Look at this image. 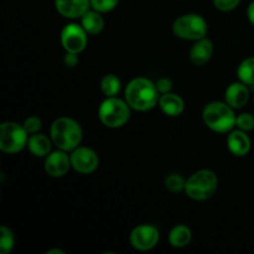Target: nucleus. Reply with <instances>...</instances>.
<instances>
[{
    "mask_svg": "<svg viewBox=\"0 0 254 254\" xmlns=\"http://www.w3.org/2000/svg\"><path fill=\"white\" fill-rule=\"evenodd\" d=\"M208 31L207 21L200 14H184L173 24V34L178 39L186 41H197L206 37Z\"/></svg>",
    "mask_w": 254,
    "mask_h": 254,
    "instance_id": "nucleus-6",
    "label": "nucleus"
},
{
    "mask_svg": "<svg viewBox=\"0 0 254 254\" xmlns=\"http://www.w3.org/2000/svg\"><path fill=\"white\" fill-rule=\"evenodd\" d=\"M119 4V0H91V7L93 10L102 12H109L116 9Z\"/></svg>",
    "mask_w": 254,
    "mask_h": 254,
    "instance_id": "nucleus-25",
    "label": "nucleus"
},
{
    "mask_svg": "<svg viewBox=\"0 0 254 254\" xmlns=\"http://www.w3.org/2000/svg\"><path fill=\"white\" fill-rule=\"evenodd\" d=\"M250 101V89L243 82H232L225 91V102L233 109L243 108Z\"/></svg>",
    "mask_w": 254,
    "mask_h": 254,
    "instance_id": "nucleus-14",
    "label": "nucleus"
},
{
    "mask_svg": "<svg viewBox=\"0 0 254 254\" xmlns=\"http://www.w3.org/2000/svg\"><path fill=\"white\" fill-rule=\"evenodd\" d=\"M55 9L66 19H81L91 9V0H55Z\"/></svg>",
    "mask_w": 254,
    "mask_h": 254,
    "instance_id": "nucleus-12",
    "label": "nucleus"
},
{
    "mask_svg": "<svg viewBox=\"0 0 254 254\" xmlns=\"http://www.w3.org/2000/svg\"><path fill=\"white\" fill-rule=\"evenodd\" d=\"M218 189V178L215 171L201 169L186 179L185 193L193 201H206L212 197Z\"/></svg>",
    "mask_w": 254,
    "mask_h": 254,
    "instance_id": "nucleus-4",
    "label": "nucleus"
},
{
    "mask_svg": "<svg viewBox=\"0 0 254 254\" xmlns=\"http://www.w3.org/2000/svg\"><path fill=\"white\" fill-rule=\"evenodd\" d=\"M50 136L57 149L68 153L81 145L83 130L81 124L76 119L69 117H60L52 122L50 127Z\"/></svg>",
    "mask_w": 254,
    "mask_h": 254,
    "instance_id": "nucleus-2",
    "label": "nucleus"
},
{
    "mask_svg": "<svg viewBox=\"0 0 254 254\" xmlns=\"http://www.w3.org/2000/svg\"><path fill=\"white\" fill-rule=\"evenodd\" d=\"M236 119L237 116L235 109L226 102H210L206 104L202 111L203 123L215 133H230L236 127Z\"/></svg>",
    "mask_w": 254,
    "mask_h": 254,
    "instance_id": "nucleus-3",
    "label": "nucleus"
},
{
    "mask_svg": "<svg viewBox=\"0 0 254 254\" xmlns=\"http://www.w3.org/2000/svg\"><path fill=\"white\" fill-rule=\"evenodd\" d=\"M213 51H215L213 42L207 37H203L197 41H193V45L189 51V57L195 66H203L212 59Z\"/></svg>",
    "mask_w": 254,
    "mask_h": 254,
    "instance_id": "nucleus-15",
    "label": "nucleus"
},
{
    "mask_svg": "<svg viewBox=\"0 0 254 254\" xmlns=\"http://www.w3.org/2000/svg\"><path fill=\"white\" fill-rule=\"evenodd\" d=\"M236 128L243 131H251L254 129V116L251 113H241L236 119Z\"/></svg>",
    "mask_w": 254,
    "mask_h": 254,
    "instance_id": "nucleus-24",
    "label": "nucleus"
},
{
    "mask_svg": "<svg viewBox=\"0 0 254 254\" xmlns=\"http://www.w3.org/2000/svg\"><path fill=\"white\" fill-rule=\"evenodd\" d=\"M155 84H156V88H158L159 93L160 94H165V93H169V92L173 91L174 83H173V81L169 78V77H161V78H159L158 81L155 82Z\"/></svg>",
    "mask_w": 254,
    "mask_h": 254,
    "instance_id": "nucleus-28",
    "label": "nucleus"
},
{
    "mask_svg": "<svg viewBox=\"0 0 254 254\" xmlns=\"http://www.w3.org/2000/svg\"><path fill=\"white\" fill-rule=\"evenodd\" d=\"M15 247V236L6 226L0 227V253L9 254Z\"/></svg>",
    "mask_w": 254,
    "mask_h": 254,
    "instance_id": "nucleus-22",
    "label": "nucleus"
},
{
    "mask_svg": "<svg viewBox=\"0 0 254 254\" xmlns=\"http://www.w3.org/2000/svg\"><path fill=\"white\" fill-rule=\"evenodd\" d=\"M29 133L22 124L4 122L0 124V150L5 154H17L27 146Z\"/></svg>",
    "mask_w": 254,
    "mask_h": 254,
    "instance_id": "nucleus-7",
    "label": "nucleus"
},
{
    "mask_svg": "<svg viewBox=\"0 0 254 254\" xmlns=\"http://www.w3.org/2000/svg\"><path fill=\"white\" fill-rule=\"evenodd\" d=\"M238 81L243 82L247 86L254 84V57H247L237 67Z\"/></svg>",
    "mask_w": 254,
    "mask_h": 254,
    "instance_id": "nucleus-21",
    "label": "nucleus"
},
{
    "mask_svg": "<svg viewBox=\"0 0 254 254\" xmlns=\"http://www.w3.org/2000/svg\"><path fill=\"white\" fill-rule=\"evenodd\" d=\"M79 57L78 54H73V52H66L64 57V64L66 67H69V68H73L78 64Z\"/></svg>",
    "mask_w": 254,
    "mask_h": 254,
    "instance_id": "nucleus-29",
    "label": "nucleus"
},
{
    "mask_svg": "<svg viewBox=\"0 0 254 254\" xmlns=\"http://www.w3.org/2000/svg\"><path fill=\"white\" fill-rule=\"evenodd\" d=\"M79 20H81V25L88 35L101 34L104 29V25H106L102 12L93 10L92 7Z\"/></svg>",
    "mask_w": 254,
    "mask_h": 254,
    "instance_id": "nucleus-19",
    "label": "nucleus"
},
{
    "mask_svg": "<svg viewBox=\"0 0 254 254\" xmlns=\"http://www.w3.org/2000/svg\"><path fill=\"white\" fill-rule=\"evenodd\" d=\"M44 168L50 178H62V176H64L68 173L69 168H72L71 158H69V155L67 154V151L57 149V150L51 151V153L45 158Z\"/></svg>",
    "mask_w": 254,
    "mask_h": 254,
    "instance_id": "nucleus-11",
    "label": "nucleus"
},
{
    "mask_svg": "<svg viewBox=\"0 0 254 254\" xmlns=\"http://www.w3.org/2000/svg\"><path fill=\"white\" fill-rule=\"evenodd\" d=\"M227 148L232 155L238 156V158L248 155L252 148V141L247 131H243L241 129L231 130L227 136Z\"/></svg>",
    "mask_w": 254,
    "mask_h": 254,
    "instance_id": "nucleus-13",
    "label": "nucleus"
},
{
    "mask_svg": "<svg viewBox=\"0 0 254 254\" xmlns=\"http://www.w3.org/2000/svg\"><path fill=\"white\" fill-rule=\"evenodd\" d=\"M168 240L171 247L185 248L192 241V231L186 225H176L169 232Z\"/></svg>",
    "mask_w": 254,
    "mask_h": 254,
    "instance_id": "nucleus-18",
    "label": "nucleus"
},
{
    "mask_svg": "<svg viewBox=\"0 0 254 254\" xmlns=\"http://www.w3.org/2000/svg\"><path fill=\"white\" fill-rule=\"evenodd\" d=\"M160 240V233L159 230L153 225H139L131 230L129 235V242L134 250L139 252H146L151 251L158 246Z\"/></svg>",
    "mask_w": 254,
    "mask_h": 254,
    "instance_id": "nucleus-9",
    "label": "nucleus"
},
{
    "mask_svg": "<svg viewBox=\"0 0 254 254\" xmlns=\"http://www.w3.org/2000/svg\"><path fill=\"white\" fill-rule=\"evenodd\" d=\"M130 106L126 99L118 97H106L98 108V118L104 127L118 129L126 126L130 119Z\"/></svg>",
    "mask_w": 254,
    "mask_h": 254,
    "instance_id": "nucleus-5",
    "label": "nucleus"
},
{
    "mask_svg": "<svg viewBox=\"0 0 254 254\" xmlns=\"http://www.w3.org/2000/svg\"><path fill=\"white\" fill-rule=\"evenodd\" d=\"M46 254H66V252L62 250H50L47 251Z\"/></svg>",
    "mask_w": 254,
    "mask_h": 254,
    "instance_id": "nucleus-31",
    "label": "nucleus"
},
{
    "mask_svg": "<svg viewBox=\"0 0 254 254\" xmlns=\"http://www.w3.org/2000/svg\"><path fill=\"white\" fill-rule=\"evenodd\" d=\"M158 106L165 116L171 117V118L180 117L185 111V102H184L183 97L173 93V92L160 94Z\"/></svg>",
    "mask_w": 254,
    "mask_h": 254,
    "instance_id": "nucleus-16",
    "label": "nucleus"
},
{
    "mask_svg": "<svg viewBox=\"0 0 254 254\" xmlns=\"http://www.w3.org/2000/svg\"><path fill=\"white\" fill-rule=\"evenodd\" d=\"M99 88L104 97H116L122 89V81L117 74H104L99 82Z\"/></svg>",
    "mask_w": 254,
    "mask_h": 254,
    "instance_id": "nucleus-20",
    "label": "nucleus"
},
{
    "mask_svg": "<svg viewBox=\"0 0 254 254\" xmlns=\"http://www.w3.org/2000/svg\"><path fill=\"white\" fill-rule=\"evenodd\" d=\"M60 41L64 51L79 55L86 50L88 44V34L81 24L69 22L61 30Z\"/></svg>",
    "mask_w": 254,
    "mask_h": 254,
    "instance_id": "nucleus-8",
    "label": "nucleus"
},
{
    "mask_svg": "<svg viewBox=\"0 0 254 254\" xmlns=\"http://www.w3.org/2000/svg\"><path fill=\"white\" fill-rule=\"evenodd\" d=\"M24 128L26 129V131L29 133V135L35 133H39L40 129L42 128V121L40 117L37 116H29L22 123Z\"/></svg>",
    "mask_w": 254,
    "mask_h": 254,
    "instance_id": "nucleus-26",
    "label": "nucleus"
},
{
    "mask_svg": "<svg viewBox=\"0 0 254 254\" xmlns=\"http://www.w3.org/2000/svg\"><path fill=\"white\" fill-rule=\"evenodd\" d=\"M247 17L248 20H250L251 24L254 26V0L253 1H251V4L248 5L247 7Z\"/></svg>",
    "mask_w": 254,
    "mask_h": 254,
    "instance_id": "nucleus-30",
    "label": "nucleus"
},
{
    "mask_svg": "<svg viewBox=\"0 0 254 254\" xmlns=\"http://www.w3.org/2000/svg\"><path fill=\"white\" fill-rule=\"evenodd\" d=\"M52 139L41 133H35L29 135L27 140V149L30 153L36 158H46L52 151Z\"/></svg>",
    "mask_w": 254,
    "mask_h": 254,
    "instance_id": "nucleus-17",
    "label": "nucleus"
},
{
    "mask_svg": "<svg viewBox=\"0 0 254 254\" xmlns=\"http://www.w3.org/2000/svg\"><path fill=\"white\" fill-rule=\"evenodd\" d=\"M160 93L155 82L145 77H135L128 82L124 89V99L131 109L146 112L158 106Z\"/></svg>",
    "mask_w": 254,
    "mask_h": 254,
    "instance_id": "nucleus-1",
    "label": "nucleus"
},
{
    "mask_svg": "<svg viewBox=\"0 0 254 254\" xmlns=\"http://www.w3.org/2000/svg\"><path fill=\"white\" fill-rule=\"evenodd\" d=\"M241 1H242V0H212L213 6L223 12H228L235 10L236 7L241 4Z\"/></svg>",
    "mask_w": 254,
    "mask_h": 254,
    "instance_id": "nucleus-27",
    "label": "nucleus"
},
{
    "mask_svg": "<svg viewBox=\"0 0 254 254\" xmlns=\"http://www.w3.org/2000/svg\"><path fill=\"white\" fill-rule=\"evenodd\" d=\"M166 190L170 192H180V191H185L186 180L180 175V174H170L165 178L164 181Z\"/></svg>",
    "mask_w": 254,
    "mask_h": 254,
    "instance_id": "nucleus-23",
    "label": "nucleus"
},
{
    "mask_svg": "<svg viewBox=\"0 0 254 254\" xmlns=\"http://www.w3.org/2000/svg\"><path fill=\"white\" fill-rule=\"evenodd\" d=\"M71 166L76 173L89 175L94 173L99 165L98 154L88 146H77L71 151Z\"/></svg>",
    "mask_w": 254,
    "mask_h": 254,
    "instance_id": "nucleus-10",
    "label": "nucleus"
}]
</instances>
